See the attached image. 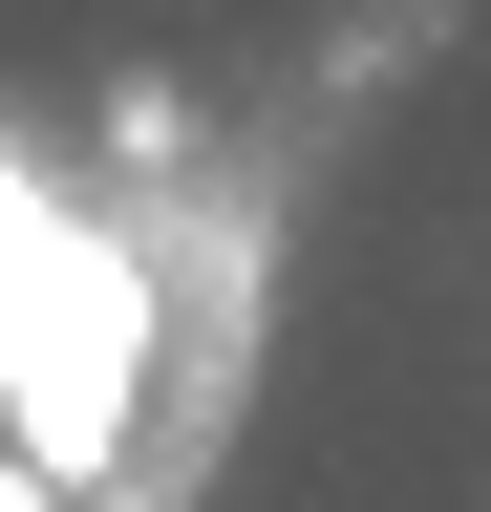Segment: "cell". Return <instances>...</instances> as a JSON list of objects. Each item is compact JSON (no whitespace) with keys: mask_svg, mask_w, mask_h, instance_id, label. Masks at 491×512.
I'll use <instances>...</instances> for the list:
<instances>
[{"mask_svg":"<svg viewBox=\"0 0 491 512\" xmlns=\"http://www.w3.org/2000/svg\"><path fill=\"white\" fill-rule=\"evenodd\" d=\"M257 363V192L129 107L0 128V512H193Z\"/></svg>","mask_w":491,"mask_h":512,"instance_id":"cell-1","label":"cell"}]
</instances>
